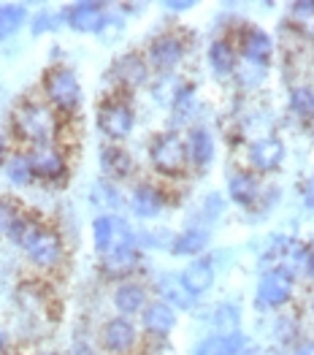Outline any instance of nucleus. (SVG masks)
Here are the masks:
<instances>
[{
    "label": "nucleus",
    "instance_id": "obj_1",
    "mask_svg": "<svg viewBox=\"0 0 314 355\" xmlns=\"http://www.w3.org/2000/svg\"><path fill=\"white\" fill-rule=\"evenodd\" d=\"M14 125H17V133L22 139H28L33 144H41V147L58 133V119H55L52 109L46 103H28V106H22L17 112Z\"/></svg>",
    "mask_w": 314,
    "mask_h": 355
},
{
    "label": "nucleus",
    "instance_id": "obj_2",
    "mask_svg": "<svg viewBox=\"0 0 314 355\" xmlns=\"http://www.w3.org/2000/svg\"><path fill=\"white\" fill-rule=\"evenodd\" d=\"M295 291V274L285 266L268 268L260 282H257L255 291V304L257 309H277V306H285L290 296Z\"/></svg>",
    "mask_w": 314,
    "mask_h": 355
},
{
    "label": "nucleus",
    "instance_id": "obj_3",
    "mask_svg": "<svg viewBox=\"0 0 314 355\" xmlns=\"http://www.w3.org/2000/svg\"><path fill=\"white\" fill-rule=\"evenodd\" d=\"M149 157H152V166L163 177H179L184 171V163L190 160L187 144L176 133H160L149 147Z\"/></svg>",
    "mask_w": 314,
    "mask_h": 355
},
{
    "label": "nucleus",
    "instance_id": "obj_4",
    "mask_svg": "<svg viewBox=\"0 0 314 355\" xmlns=\"http://www.w3.org/2000/svg\"><path fill=\"white\" fill-rule=\"evenodd\" d=\"M44 89H46L49 101L65 112H73L82 101V87H79L73 71H68V68H52L44 76Z\"/></svg>",
    "mask_w": 314,
    "mask_h": 355
},
{
    "label": "nucleus",
    "instance_id": "obj_5",
    "mask_svg": "<svg viewBox=\"0 0 314 355\" xmlns=\"http://www.w3.org/2000/svg\"><path fill=\"white\" fill-rule=\"evenodd\" d=\"M133 122H136V117H133L130 106L116 103V101L103 103L101 112H98V128H101L109 139H125V136L133 130Z\"/></svg>",
    "mask_w": 314,
    "mask_h": 355
},
{
    "label": "nucleus",
    "instance_id": "obj_6",
    "mask_svg": "<svg viewBox=\"0 0 314 355\" xmlns=\"http://www.w3.org/2000/svg\"><path fill=\"white\" fill-rule=\"evenodd\" d=\"M106 11L101 3H89V0H82V3H73L68 11H65V22L79 33H101L103 25H106Z\"/></svg>",
    "mask_w": 314,
    "mask_h": 355
},
{
    "label": "nucleus",
    "instance_id": "obj_7",
    "mask_svg": "<svg viewBox=\"0 0 314 355\" xmlns=\"http://www.w3.org/2000/svg\"><path fill=\"white\" fill-rule=\"evenodd\" d=\"M271 52H274V41L265 30L260 28H247L241 35V55L250 65L265 68L271 62Z\"/></svg>",
    "mask_w": 314,
    "mask_h": 355
},
{
    "label": "nucleus",
    "instance_id": "obj_8",
    "mask_svg": "<svg viewBox=\"0 0 314 355\" xmlns=\"http://www.w3.org/2000/svg\"><path fill=\"white\" fill-rule=\"evenodd\" d=\"M250 160L257 171H277L285 160V144L274 136L257 139L255 144L250 147Z\"/></svg>",
    "mask_w": 314,
    "mask_h": 355
},
{
    "label": "nucleus",
    "instance_id": "obj_9",
    "mask_svg": "<svg viewBox=\"0 0 314 355\" xmlns=\"http://www.w3.org/2000/svg\"><path fill=\"white\" fill-rule=\"evenodd\" d=\"M184 58V44L176 35H160L155 38V44L149 46V62L160 71H171Z\"/></svg>",
    "mask_w": 314,
    "mask_h": 355
},
{
    "label": "nucleus",
    "instance_id": "obj_10",
    "mask_svg": "<svg viewBox=\"0 0 314 355\" xmlns=\"http://www.w3.org/2000/svg\"><path fill=\"white\" fill-rule=\"evenodd\" d=\"M28 160H30V168H33V177L55 182V179H60L62 174H65V160L60 157L58 149L46 147V144L38 149H33V152L28 155Z\"/></svg>",
    "mask_w": 314,
    "mask_h": 355
},
{
    "label": "nucleus",
    "instance_id": "obj_11",
    "mask_svg": "<svg viewBox=\"0 0 314 355\" xmlns=\"http://www.w3.org/2000/svg\"><path fill=\"white\" fill-rule=\"evenodd\" d=\"M136 345V326L128 318H112L103 326V347L112 353H128Z\"/></svg>",
    "mask_w": 314,
    "mask_h": 355
},
{
    "label": "nucleus",
    "instance_id": "obj_12",
    "mask_svg": "<svg viewBox=\"0 0 314 355\" xmlns=\"http://www.w3.org/2000/svg\"><path fill=\"white\" fill-rule=\"evenodd\" d=\"M173 326H176V312H173L171 304H166V301H152V304H146V309H143V328H146L149 334L166 336V334L173 331Z\"/></svg>",
    "mask_w": 314,
    "mask_h": 355
},
{
    "label": "nucleus",
    "instance_id": "obj_13",
    "mask_svg": "<svg viewBox=\"0 0 314 355\" xmlns=\"http://www.w3.org/2000/svg\"><path fill=\"white\" fill-rule=\"evenodd\" d=\"M179 279H182V285H184L193 296H200V293H206V291L211 288V282H214V266H211V261H206V258L193 261L190 266L179 274Z\"/></svg>",
    "mask_w": 314,
    "mask_h": 355
},
{
    "label": "nucleus",
    "instance_id": "obj_14",
    "mask_svg": "<svg viewBox=\"0 0 314 355\" xmlns=\"http://www.w3.org/2000/svg\"><path fill=\"white\" fill-rule=\"evenodd\" d=\"M133 211H136V217H141V220H152V217H157L163 207H166V198H163V193L155 187V184H139L136 190H133Z\"/></svg>",
    "mask_w": 314,
    "mask_h": 355
},
{
    "label": "nucleus",
    "instance_id": "obj_15",
    "mask_svg": "<svg viewBox=\"0 0 314 355\" xmlns=\"http://www.w3.org/2000/svg\"><path fill=\"white\" fill-rule=\"evenodd\" d=\"M30 258H33V263H38V266L49 268L60 263V258H62V241L55 231H44L41 236L35 239V244L28 250Z\"/></svg>",
    "mask_w": 314,
    "mask_h": 355
},
{
    "label": "nucleus",
    "instance_id": "obj_16",
    "mask_svg": "<svg viewBox=\"0 0 314 355\" xmlns=\"http://www.w3.org/2000/svg\"><path fill=\"white\" fill-rule=\"evenodd\" d=\"M112 73H114L116 82L125 85V87H139V85L146 82V76H149L146 62H143L139 55H122V58L114 62Z\"/></svg>",
    "mask_w": 314,
    "mask_h": 355
},
{
    "label": "nucleus",
    "instance_id": "obj_17",
    "mask_svg": "<svg viewBox=\"0 0 314 355\" xmlns=\"http://www.w3.org/2000/svg\"><path fill=\"white\" fill-rule=\"evenodd\" d=\"M187 157L193 160L195 168H206L214 160V139L206 128H193L187 139Z\"/></svg>",
    "mask_w": 314,
    "mask_h": 355
},
{
    "label": "nucleus",
    "instance_id": "obj_18",
    "mask_svg": "<svg viewBox=\"0 0 314 355\" xmlns=\"http://www.w3.org/2000/svg\"><path fill=\"white\" fill-rule=\"evenodd\" d=\"M244 345L247 339L241 334H214L195 347V355H238Z\"/></svg>",
    "mask_w": 314,
    "mask_h": 355
},
{
    "label": "nucleus",
    "instance_id": "obj_19",
    "mask_svg": "<svg viewBox=\"0 0 314 355\" xmlns=\"http://www.w3.org/2000/svg\"><path fill=\"white\" fill-rule=\"evenodd\" d=\"M139 266V252L136 247H116L103 255V274L106 277H128L133 268Z\"/></svg>",
    "mask_w": 314,
    "mask_h": 355
},
{
    "label": "nucleus",
    "instance_id": "obj_20",
    "mask_svg": "<svg viewBox=\"0 0 314 355\" xmlns=\"http://www.w3.org/2000/svg\"><path fill=\"white\" fill-rule=\"evenodd\" d=\"M101 168L112 179H125L133 171V157L122 147H103L101 149Z\"/></svg>",
    "mask_w": 314,
    "mask_h": 355
},
{
    "label": "nucleus",
    "instance_id": "obj_21",
    "mask_svg": "<svg viewBox=\"0 0 314 355\" xmlns=\"http://www.w3.org/2000/svg\"><path fill=\"white\" fill-rule=\"evenodd\" d=\"M228 193L230 198L238 204V207H252L260 196V187H257V179L247 171H238L233 174L228 182Z\"/></svg>",
    "mask_w": 314,
    "mask_h": 355
},
{
    "label": "nucleus",
    "instance_id": "obj_22",
    "mask_svg": "<svg viewBox=\"0 0 314 355\" xmlns=\"http://www.w3.org/2000/svg\"><path fill=\"white\" fill-rule=\"evenodd\" d=\"M114 306L122 315H136L146 309V291L136 282H125L119 285L114 293Z\"/></svg>",
    "mask_w": 314,
    "mask_h": 355
},
{
    "label": "nucleus",
    "instance_id": "obj_23",
    "mask_svg": "<svg viewBox=\"0 0 314 355\" xmlns=\"http://www.w3.org/2000/svg\"><path fill=\"white\" fill-rule=\"evenodd\" d=\"M209 244V234L203 228H187L179 236H173L171 252L173 255H198Z\"/></svg>",
    "mask_w": 314,
    "mask_h": 355
},
{
    "label": "nucleus",
    "instance_id": "obj_24",
    "mask_svg": "<svg viewBox=\"0 0 314 355\" xmlns=\"http://www.w3.org/2000/svg\"><path fill=\"white\" fill-rule=\"evenodd\" d=\"M209 65H211V71L217 76H230L236 71V52H233V46L228 41L220 38V41H214L209 46Z\"/></svg>",
    "mask_w": 314,
    "mask_h": 355
},
{
    "label": "nucleus",
    "instance_id": "obj_25",
    "mask_svg": "<svg viewBox=\"0 0 314 355\" xmlns=\"http://www.w3.org/2000/svg\"><path fill=\"white\" fill-rule=\"evenodd\" d=\"M160 296H163V301L176 304L179 309H190V306H193V298H195L184 285H182L179 277H166V279H160Z\"/></svg>",
    "mask_w": 314,
    "mask_h": 355
},
{
    "label": "nucleus",
    "instance_id": "obj_26",
    "mask_svg": "<svg viewBox=\"0 0 314 355\" xmlns=\"http://www.w3.org/2000/svg\"><path fill=\"white\" fill-rule=\"evenodd\" d=\"M28 14L22 6H14V3H3L0 6V38H11L17 30L25 25Z\"/></svg>",
    "mask_w": 314,
    "mask_h": 355
},
{
    "label": "nucleus",
    "instance_id": "obj_27",
    "mask_svg": "<svg viewBox=\"0 0 314 355\" xmlns=\"http://www.w3.org/2000/svg\"><path fill=\"white\" fill-rule=\"evenodd\" d=\"M290 17H293V25L301 30L304 35L314 38V0H301V3H293Z\"/></svg>",
    "mask_w": 314,
    "mask_h": 355
},
{
    "label": "nucleus",
    "instance_id": "obj_28",
    "mask_svg": "<svg viewBox=\"0 0 314 355\" xmlns=\"http://www.w3.org/2000/svg\"><path fill=\"white\" fill-rule=\"evenodd\" d=\"M290 112L301 119L314 117V89L312 87H295L290 92Z\"/></svg>",
    "mask_w": 314,
    "mask_h": 355
},
{
    "label": "nucleus",
    "instance_id": "obj_29",
    "mask_svg": "<svg viewBox=\"0 0 314 355\" xmlns=\"http://www.w3.org/2000/svg\"><path fill=\"white\" fill-rule=\"evenodd\" d=\"M44 234V228L35 223V220H30V217H19V223L11 228V234L8 236L14 239L19 247H25V250H30L33 244H35V239Z\"/></svg>",
    "mask_w": 314,
    "mask_h": 355
},
{
    "label": "nucleus",
    "instance_id": "obj_30",
    "mask_svg": "<svg viewBox=\"0 0 314 355\" xmlns=\"http://www.w3.org/2000/svg\"><path fill=\"white\" fill-rule=\"evenodd\" d=\"M6 177L11 179L14 184H28L33 179V168H30V160L25 155H17L11 160H6Z\"/></svg>",
    "mask_w": 314,
    "mask_h": 355
},
{
    "label": "nucleus",
    "instance_id": "obj_31",
    "mask_svg": "<svg viewBox=\"0 0 314 355\" xmlns=\"http://www.w3.org/2000/svg\"><path fill=\"white\" fill-rule=\"evenodd\" d=\"M92 201H95V204H101L103 209H119V204H122V198H119L116 187H112L109 182H101V184H95Z\"/></svg>",
    "mask_w": 314,
    "mask_h": 355
},
{
    "label": "nucleus",
    "instance_id": "obj_32",
    "mask_svg": "<svg viewBox=\"0 0 314 355\" xmlns=\"http://www.w3.org/2000/svg\"><path fill=\"white\" fill-rule=\"evenodd\" d=\"M19 223V209L14 207L11 201L0 198V236L3 234H11V228Z\"/></svg>",
    "mask_w": 314,
    "mask_h": 355
},
{
    "label": "nucleus",
    "instance_id": "obj_33",
    "mask_svg": "<svg viewBox=\"0 0 314 355\" xmlns=\"http://www.w3.org/2000/svg\"><path fill=\"white\" fill-rule=\"evenodd\" d=\"M58 28V19L52 17V14H38V19L33 22V33H44V30H55Z\"/></svg>",
    "mask_w": 314,
    "mask_h": 355
},
{
    "label": "nucleus",
    "instance_id": "obj_34",
    "mask_svg": "<svg viewBox=\"0 0 314 355\" xmlns=\"http://www.w3.org/2000/svg\"><path fill=\"white\" fill-rule=\"evenodd\" d=\"M228 320V326H233L236 320H238V312L233 309V306H220V312H217V323H225Z\"/></svg>",
    "mask_w": 314,
    "mask_h": 355
},
{
    "label": "nucleus",
    "instance_id": "obj_35",
    "mask_svg": "<svg viewBox=\"0 0 314 355\" xmlns=\"http://www.w3.org/2000/svg\"><path fill=\"white\" fill-rule=\"evenodd\" d=\"M304 204L309 209H314V177L306 182V187H304Z\"/></svg>",
    "mask_w": 314,
    "mask_h": 355
},
{
    "label": "nucleus",
    "instance_id": "obj_36",
    "mask_svg": "<svg viewBox=\"0 0 314 355\" xmlns=\"http://www.w3.org/2000/svg\"><path fill=\"white\" fill-rule=\"evenodd\" d=\"M193 6H195V3H190V0H182V3H166V8H168V11H176V14H182V11H190V8H193Z\"/></svg>",
    "mask_w": 314,
    "mask_h": 355
},
{
    "label": "nucleus",
    "instance_id": "obj_37",
    "mask_svg": "<svg viewBox=\"0 0 314 355\" xmlns=\"http://www.w3.org/2000/svg\"><path fill=\"white\" fill-rule=\"evenodd\" d=\"M306 274L314 277V250H312V258H309V268H306Z\"/></svg>",
    "mask_w": 314,
    "mask_h": 355
},
{
    "label": "nucleus",
    "instance_id": "obj_38",
    "mask_svg": "<svg viewBox=\"0 0 314 355\" xmlns=\"http://www.w3.org/2000/svg\"><path fill=\"white\" fill-rule=\"evenodd\" d=\"M3 350H6V336L0 334V355H3Z\"/></svg>",
    "mask_w": 314,
    "mask_h": 355
},
{
    "label": "nucleus",
    "instance_id": "obj_39",
    "mask_svg": "<svg viewBox=\"0 0 314 355\" xmlns=\"http://www.w3.org/2000/svg\"><path fill=\"white\" fill-rule=\"evenodd\" d=\"M298 355H314V353H312V350H301Z\"/></svg>",
    "mask_w": 314,
    "mask_h": 355
},
{
    "label": "nucleus",
    "instance_id": "obj_40",
    "mask_svg": "<svg viewBox=\"0 0 314 355\" xmlns=\"http://www.w3.org/2000/svg\"><path fill=\"white\" fill-rule=\"evenodd\" d=\"M41 355H55V353H41Z\"/></svg>",
    "mask_w": 314,
    "mask_h": 355
},
{
    "label": "nucleus",
    "instance_id": "obj_41",
    "mask_svg": "<svg viewBox=\"0 0 314 355\" xmlns=\"http://www.w3.org/2000/svg\"><path fill=\"white\" fill-rule=\"evenodd\" d=\"M0 152H3V144H0Z\"/></svg>",
    "mask_w": 314,
    "mask_h": 355
},
{
    "label": "nucleus",
    "instance_id": "obj_42",
    "mask_svg": "<svg viewBox=\"0 0 314 355\" xmlns=\"http://www.w3.org/2000/svg\"><path fill=\"white\" fill-rule=\"evenodd\" d=\"M312 312H314V304H312Z\"/></svg>",
    "mask_w": 314,
    "mask_h": 355
}]
</instances>
